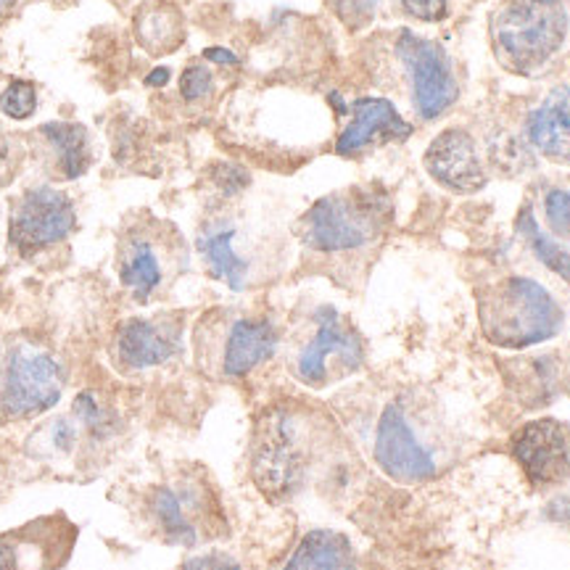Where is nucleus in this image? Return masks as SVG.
<instances>
[{"mask_svg": "<svg viewBox=\"0 0 570 570\" xmlns=\"http://www.w3.org/2000/svg\"><path fill=\"white\" fill-rule=\"evenodd\" d=\"M529 140L539 154L570 161V90L558 88L529 117Z\"/></svg>", "mask_w": 570, "mask_h": 570, "instance_id": "obj_18", "label": "nucleus"}, {"mask_svg": "<svg viewBox=\"0 0 570 570\" xmlns=\"http://www.w3.org/2000/svg\"><path fill=\"white\" fill-rule=\"evenodd\" d=\"M148 518L167 544L190 550L204 539V523L214 518L209 489L194 479L156 487L148 494Z\"/></svg>", "mask_w": 570, "mask_h": 570, "instance_id": "obj_12", "label": "nucleus"}, {"mask_svg": "<svg viewBox=\"0 0 570 570\" xmlns=\"http://www.w3.org/2000/svg\"><path fill=\"white\" fill-rule=\"evenodd\" d=\"M0 3H3V0H0Z\"/></svg>", "mask_w": 570, "mask_h": 570, "instance_id": "obj_36", "label": "nucleus"}, {"mask_svg": "<svg viewBox=\"0 0 570 570\" xmlns=\"http://www.w3.org/2000/svg\"><path fill=\"white\" fill-rule=\"evenodd\" d=\"M180 570H244V568H240V562L227 552H204L185 560Z\"/></svg>", "mask_w": 570, "mask_h": 570, "instance_id": "obj_31", "label": "nucleus"}, {"mask_svg": "<svg viewBox=\"0 0 570 570\" xmlns=\"http://www.w3.org/2000/svg\"><path fill=\"white\" fill-rule=\"evenodd\" d=\"M396 59L410 77L412 104L420 119H436L458 101L460 88L454 80L452 63L439 42L420 38L415 32H402L396 38Z\"/></svg>", "mask_w": 570, "mask_h": 570, "instance_id": "obj_10", "label": "nucleus"}, {"mask_svg": "<svg viewBox=\"0 0 570 570\" xmlns=\"http://www.w3.org/2000/svg\"><path fill=\"white\" fill-rule=\"evenodd\" d=\"M281 346V331L265 315L212 312L196 331L198 362L223 381H240L269 362Z\"/></svg>", "mask_w": 570, "mask_h": 570, "instance_id": "obj_6", "label": "nucleus"}, {"mask_svg": "<svg viewBox=\"0 0 570 570\" xmlns=\"http://www.w3.org/2000/svg\"><path fill=\"white\" fill-rule=\"evenodd\" d=\"M348 114L352 117L336 142L338 156H356L370 146L404 140L412 135V127L399 117L396 106L386 98H360L348 106Z\"/></svg>", "mask_w": 570, "mask_h": 570, "instance_id": "obj_17", "label": "nucleus"}, {"mask_svg": "<svg viewBox=\"0 0 570 570\" xmlns=\"http://www.w3.org/2000/svg\"><path fill=\"white\" fill-rule=\"evenodd\" d=\"M75 230V202L59 188L38 185L13 204L9 238L21 256H32L59 246Z\"/></svg>", "mask_w": 570, "mask_h": 570, "instance_id": "obj_11", "label": "nucleus"}, {"mask_svg": "<svg viewBox=\"0 0 570 570\" xmlns=\"http://www.w3.org/2000/svg\"><path fill=\"white\" fill-rule=\"evenodd\" d=\"M362 362H365L362 336L331 304L312 312L288 356L291 373L309 389L331 386L341 377L356 373Z\"/></svg>", "mask_w": 570, "mask_h": 570, "instance_id": "obj_7", "label": "nucleus"}, {"mask_svg": "<svg viewBox=\"0 0 570 570\" xmlns=\"http://www.w3.org/2000/svg\"><path fill=\"white\" fill-rule=\"evenodd\" d=\"M214 88V77L212 71L202 67V63H194V67H188L183 71L180 77V92L185 101H202L206 98Z\"/></svg>", "mask_w": 570, "mask_h": 570, "instance_id": "obj_28", "label": "nucleus"}, {"mask_svg": "<svg viewBox=\"0 0 570 570\" xmlns=\"http://www.w3.org/2000/svg\"><path fill=\"white\" fill-rule=\"evenodd\" d=\"M71 417L80 423L85 436H90L96 444L111 439L119 428L114 410L104 402L101 396L96 394V391H80V394L75 396V404H71Z\"/></svg>", "mask_w": 570, "mask_h": 570, "instance_id": "obj_23", "label": "nucleus"}, {"mask_svg": "<svg viewBox=\"0 0 570 570\" xmlns=\"http://www.w3.org/2000/svg\"><path fill=\"white\" fill-rule=\"evenodd\" d=\"M518 230L525 238V244L531 246V252L547 269H552L554 275H560L562 281L570 283V252L566 246H560L552 235L541 230L537 217L531 209H523L518 217Z\"/></svg>", "mask_w": 570, "mask_h": 570, "instance_id": "obj_22", "label": "nucleus"}, {"mask_svg": "<svg viewBox=\"0 0 570 570\" xmlns=\"http://www.w3.org/2000/svg\"><path fill=\"white\" fill-rule=\"evenodd\" d=\"M460 439L441 412L412 394L391 396L370 425V454L391 481H436L460 458Z\"/></svg>", "mask_w": 570, "mask_h": 570, "instance_id": "obj_1", "label": "nucleus"}, {"mask_svg": "<svg viewBox=\"0 0 570 570\" xmlns=\"http://www.w3.org/2000/svg\"><path fill=\"white\" fill-rule=\"evenodd\" d=\"M391 202L383 190L348 188L323 196L298 219V238L309 252L344 256L373 246L386 230Z\"/></svg>", "mask_w": 570, "mask_h": 570, "instance_id": "obj_4", "label": "nucleus"}, {"mask_svg": "<svg viewBox=\"0 0 570 570\" xmlns=\"http://www.w3.org/2000/svg\"><path fill=\"white\" fill-rule=\"evenodd\" d=\"M331 6L348 27H362L375 13L377 0H331Z\"/></svg>", "mask_w": 570, "mask_h": 570, "instance_id": "obj_30", "label": "nucleus"}, {"mask_svg": "<svg viewBox=\"0 0 570 570\" xmlns=\"http://www.w3.org/2000/svg\"><path fill=\"white\" fill-rule=\"evenodd\" d=\"M204 59L217 61V63H238V59H235V53L225 51V48H209V51H204Z\"/></svg>", "mask_w": 570, "mask_h": 570, "instance_id": "obj_33", "label": "nucleus"}, {"mask_svg": "<svg viewBox=\"0 0 570 570\" xmlns=\"http://www.w3.org/2000/svg\"><path fill=\"white\" fill-rule=\"evenodd\" d=\"M404 9H407L412 17L423 21H439L446 17L449 0H402Z\"/></svg>", "mask_w": 570, "mask_h": 570, "instance_id": "obj_32", "label": "nucleus"}, {"mask_svg": "<svg viewBox=\"0 0 570 570\" xmlns=\"http://www.w3.org/2000/svg\"><path fill=\"white\" fill-rule=\"evenodd\" d=\"M138 40L146 51L151 53H169L183 42V19L177 9L167 3H154L138 13L135 21Z\"/></svg>", "mask_w": 570, "mask_h": 570, "instance_id": "obj_21", "label": "nucleus"}, {"mask_svg": "<svg viewBox=\"0 0 570 570\" xmlns=\"http://www.w3.org/2000/svg\"><path fill=\"white\" fill-rule=\"evenodd\" d=\"M67 370L48 348L30 341L11 346L0 377V410L11 420H30L61 402Z\"/></svg>", "mask_w": 570, "mask_h": 570, "instance_id": "obj_9", "label": "nucleus"}, {"mask_svg": "<svg viewBox=\"0 0 570 570\" xmlns=\"http://www.w3.org/2000/svg\"><path fill=\"white\" fill-rule=\"evenodd\" d=\"M568 32L562 0H504L491 17L494 53L504 69L529 75L560 51Z\"/></svg>", "mask_w": 570, "mask_h": 570, "instance_id": "obj_5", "label": "nucleus"}, {"mask_svg": "<svg viewBox=\"0 0 570 570\" xmlns=\"http://www.w3.org/2000/svg\"><path fill=\"white\" fill-rule=\"evenodd\" d=\"M566 389H568V394H570V375H568V381H566Z\"/></svg>", "mask_w": 570, "mask_h": 570, "instance_id": "obj_35", "label": "nucleus"}, {"mask_svg": "<svg viewBox=\"0 0 570 570\" xmlns=\"http://www.w3.org/2000/svg\"><path fill=\"white\" fill-rule=\"evenodd\" d=\"M196 252L202 256L206 273L214 281L225 283L227 288L240 294L246 291L254 275V262L244 248H240V227L227 217L209 219L196 238Z\"/></svg>", "mask_w": 570, "mask_h": 570, "instance_id": "obj_15", "label": "nucleus"}, {"mask_svg": "<svg viewBox=\"0 0 570 570\" xmlns=\"http://www.w3.org/2000/svg\"><path fill=\"white\" fill-rule=\"evenodd\" d=\"M82 428L75 417H59L53 420L51 428H48V446L53 449L56 454H71L80 444Z\"/></svg>", "mask_w": 570, "mask_h": 570, "instance_id": "obj_27", "label": "nucleus"}, {"mask_svg": "<svg viewBox=\"0 0 570 570\" xmlns=\"http://www.w3.org/2000/svg\"><path fill=\"white\" fill-rule=\"evenodd\" d=\"M483 336L502 348H529L554 338L562 327L560 304L544 285L523 275L491 283L479 294Z\"/></svg>", "mask_w": 570, "mask_h": 570, "instance_id": "obj_3", "label": "nucleus"}, {"mask_svg": "<svg viewBox=\"0 0 570 570\" xmlns=\"http://www.w3.org/2000/svg\"><path fill=\"white\" fill-rule=\"evenodd\" d=\"M185 265V244L175 227L142 219L119 238L117 275L138 304L154 302Z\"/></svg>", "mask_w": 570, "mask_h": 570, "instance_id": "obj_8", "label": "nucleus"}, {"mask_svg": "<svg viewBox=\"0 0 570 570\" xmlns=\"http://www.w3.org/2000/svg\"><path fill=\"white\" fill-rule=\"evenodd\" d=\"M510 452L533 487L570 481V428L558 420H533L510 439Z\"/></svg>", "mask_w": 570, "mask_h": 570, "instance_id": "obj_13", "label": "nucleus"}, {"mask_svg": "<svg viewBox=\"0 0 570 570\" xmlns=\"http://www.w3.org/2000/svg\"><path fill=\"white\" fill-rule=\"evenodd\" d=\"M183 352V320L177 315L130 317L114 333V360L130 373L161 367Z\"/></svg>", "mask_w": 570, "mask_h": 570, "instance_id": "obj_14", "label": "nucleus"}, {"mask_svg": "<svg viewBox=\"0 0 570 570\" xmlns=\"http://www.w3.org/2000/svg\"><path fill=\"white\" fill-rule=\"evenodd\" d=\"M283 570H356V552L341 531L315 529L298 541Z\"/></svg>", "mask_w": 570, "mask_h": 570, "instance_id": "obj_19", "label": "nucleus"}, {"mask_svg": "<svg viewBox=\"0 0 570 570\" xmlns=\"http://www.w3.org/2000/svg\"><path fill=\"white\" fill-rule=\"evenodd\" d=\"M27 550L24 539H0V570H40V562H30Z\"/></svg>", "mask_w": 570, "mask_h": 570, "instance_id": "obj_29", "label": "nucleus"}, {"mask_svg": "<svg viewBox=\"0 0 570 570\" xmlns=\"http://www.w3.org/2000/svg\"><path fill=\"white\" fill-rule=\"evenodd\" d=\"M425 169L439 185L454 194H475L487 185L479 148L462 130L441 132L425 151Z\"/></svg>", "mask_w": 570, "mask_h": 570, "instance_id": "obj_16", "label": "nucleus"}, {"mask_svg": "<svg viewBox=\"0 0 570 570\" xmlns=\"http://www.w3.org/2000/svg\"><path fill=\"white\" fill-rule=\"evenodd\" d=\"M169 82V69L167 67H159L154 69L151 75L146 77V85H151V88H161V85Z\"/></svg>", "mask_w": 570, "mask_h": 570, "instance_id": "obj_34", "label": "nucleus"}, {"mask_svg": "<svg viewBox=\"0 0 570 570\" xmlns=\"http://www.w3.org/2000/svg\"><path fill=\"white\" fill-rule=\"evenodd\" d=\"M0 109L9 119H30L35 109H38V90H35L32 82L27 80H13L9 88L0 96Z\"/></svg>", "mask_w": 570, "mask_h": 570, "instance_id": "obj_24", "label": "nucleus"}, {"mask_svg": "<svg viewBox=\"0 0 570 570\" xmlns=\"http://www.w3.org/2000/svg\"><path fill=\"white\" fill-rule=\"evenodd\" d=\"M544 219L552 235L570 238V190L552 188L544 196Z\"/></svg>", "mask_w": 570, "mask_h": 570, "instance_id": "obj_25", "label": "nucleus"}, {"mask_svg": "<svg viewBox=\"0 0 570 570\" xmlns=\"http://www.w3.org/2000/svg\"><path fill=\"white\" fill-rule=\"evenodd\" d=\"M42 135L51 142L59 159V169L67 180H77V177L88 173L90 167V142L88 130L82 125L71 122H48L42 125Z\"/></svg>", "mask_w": 570, "mask_h": 570, "instance_id": "obj_20", "label": "nucleus"}, {"mask_svg": "<svg viewBox=\"0 0 570 570\" xmlns=\"http://www.w3.org/2000/svg\"><path fill=\"white\" fill-rule=\"evenodd\" d=\"M331 428L302 404H273L256 420L252 475L256 489L273 502L302 494L323 460Z\"/></svg>", "mask_w": 570, "mask_h": 570, "instance_id": "obj_2", "label": "nucleus"}, {"mask_svg": "<svg viewBox=\"0 0 570 570\" xmlns=\"http://www.w3.org/2000/svg\"><path fill=\"white\" fill-rule=\"evenodd\" d=\"M212 180H214V188L219 190L225 198H233L238 194H244L248 188V183H252V175L246 173L244 167H238V164H217L212 173Z\"/></svg>", "mask_w": 570, "mask_h": 570, "instance_id": "obj_26", "label": "nucleus"}]
</instances>
